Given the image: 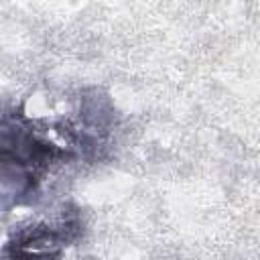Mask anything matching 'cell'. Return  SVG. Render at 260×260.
I'll list each match as a JSON object with an SVG mask.
<instances>
[{"mask_svg":"<svg viewBox=\"0 0 260 260\" xmlns=\"http://www.w3.org/2000/svg\"><path fill=\"white\" fill-rule=\"evenodd\" d=\"M83 236V219L77 207L67 205L55 221H39L18 230L6 242L4 256H61Z\"/></svg>","mask_w":260,"mask_h":260,"instance_id":"obj_2","label":"cell"},{"mask_svg":"<svg viewBox=\"0 0 260 260\" xmlns=\"http://www.w3.org/2000/svg\"><path fill=\"white\" fill-rule=\"evenodd\" d=\"M65 122L47 124L22 108L0 114V185L16 197L35 195L61 165L98 148L85 136H65Z\"/></svg>","mask_w":260,"mask_h":260,"instance_id":"obj_1","label":"cell"}]
</instances>
